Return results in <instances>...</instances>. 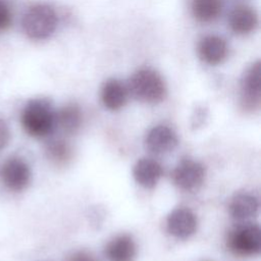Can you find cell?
<instances>
[{"mask_svg":"<svg viewBox=\"0 0 261 261\" xmlns=\"http://www.w3.org/2000/svg\"><path fill=\"white\" fill-rule=\"evenodd\" d=\"M162 173V166L156 160L147 157L139 159L133 169L136 181L146 189H153L161 178Z\"/></svg>","mask_w":261,"mask_h":261,"instance_id":"7c38bea8","label":"cell"},{"mask_svg":"<svg viewBox=\"0 0 261 261\" xmlns=\"http://www.w3.org/2000/svg\"><path fill=\"white\" fill-rule=\"evenodd\" d=\"M9 137L10 132L7 123L3 119H0V151L3 150L8 144Z\"/></svg>","mask_w":261,"mask_h":261,"instance_id":"44dd1931","label":"cell"},{"mask_svg":"<svg viewBox=\"0 0 261 261\" xmlns=\"http://www.w3.org/2000/svg\"><path fill=\"white\" fill-rule=\"evenodd\" d=\"M260 62L256 61L244 72L241 80V105L244 110L253 111L260 105Z\"/></svg>","mask_w":261,"mask_h":261,"instance_id":"8992f818","label":"cell"},{"mask_svg":"<svg viewBox=\"0 0 261 261\" xmlns=\"http://www.w3.org/2000/svg\"><path fill=\"white\" fill-rule=\"evenodd\" d=\"M128 93L137 100L156 104L166 96V85L161 74L149 67L140 68L129 77L127 85Z\"/></svg>","mask_w":261,"mask_h":261,"instance_id":"7a4b0ae2","label":"cell"},{"mask_svg":"<svg viewBox=\"0 0 261 261\" xmlns=\"http://www.w3.org/2000/svg\"><path fill=\"white\" fill-rule=\"evenodd\" d=\"M21 124L25 133L35 138H44L56 125V113L46 99L29 101L21 113Z\"/></svg>","mask_w":261,"mask_h":261,"instance_id":"6da1fadb","label":"cell"},{"mask_svg":"<svg viewBox=\"0 0 261 261\" xmlns=\"http://www.w3.org/2000/svg\"><path fill=\"white\" fill-rule=\"evenodd\" d=\"M66 261H98L96 257L88 251H77L72 253Z\"/></svg>","mask_w":261,"mask_h":261,"instance_id":"ffe728a7","label":"cell"},{"mask_svg":"<svg viewBox=\"0 0 261 261\" xmlns=\"http://www.w3.org/2000/svg\"><path fill=\"white\" fill-rule=\"evenodd\" d=\"M228 209L232 218L237 220H247L257 214L259 201L255 195L249 192H241L231 198Z\"/></svg>","mask_w":261,"mask_h":261,"instance_id":"9a60e30c","label":"cell"},{"mask_svg":"<svg viewBox=\"0 0 261 261\" xmlns=\"http://www.w3.org/2000/svg\"><path fill=\"white\" fill-rule=\"evenodd\" d=\"M228 250L236 256L248 257L260 253L261 230L258 224L245 223L233 228L227 237Z\"/></svg>","mask_w":261,"mask_h":261,"instance_id":"277c9868","label":"cell"},{"mask_svg":"<svg viewBox=\"0 0 261 261\" xmlns=\"http://www.w3.org/2000/svg\"><path fill=\"white\" fill-rule=\"evenodd\" d=\"M178 144L176 133L165 124L153 126L147 134L145 145L149 152L155 155H164L172 152Z\"/></svg>","mask_w":261,"mask_h":261,"instance_id":"ba28073f","label":"cell"},{"mask_svg":"<svg viewBox=\"0 0 261 261\" xmlns=\"http://www.w3.org/2000/svg\"><path fill=\"white\" fill-rule=\"evenodd\" d=\"M83 121V114L81 108L75 103H68L64 105L56 113V124H58L62 130L68 135L75 134Z\"/></svg>","mask_w":261,"mask_h":261,"instance_id":"2e32d148","label":"cell"},{"mask_svg":"<svg viewBox=\"0 0 261 261\" xmlns=\"http://www.w3.org/2000/svg\"><path fill=\"white\" fill-rule=\"evenodd\" d=\"M193 16L201 22H210L216 19L221 13V0H193Z\"/></svg>","mask_w":261,"mask_h":261,"instance_id":"e0dca14e","label":"cell"},{"mask_svg":"<svg viewBox=\"0 0 261 261\" xmlns=\"http://www.w3.org/2000/svg\"><path fill=\"white\" fill-rule=\"evenodd\" d=\"M230 30L237 35H248L252 33L258 24V15L256 11L246 5L234 7L228 16Z\"/></svg>","mask_w":261,"mask_h":261,"instance_id":"8fae6325","label":"cell"},{"mask_svg":"<svg viewBox=\"0 0 261 261\" xmlns=\"http://www.w3.org/2000/svg\"><path fill=\"white\" fill-rule=\"evenodd\" d=\"M197 51L202 61L209 65H217L227 57L228 46L222 37L207 35L200 40Z\"/></svg>","mask_w":261,"mask_h":261,"instance_id":"30bf717a","label":"cell"},{"mask_svg":"<svg viewBox=\"0 0 261 261\" xmlns=\"http://www.w3.org/2000/svg\"><path fill=\"white\" fill-rule=\"evenodd\" d=\"M197 225V216L187 207L175 208L166 218L167 231L177 239L190 238L196 232Z\"/></svg>","mask_w":261,"mask_h":261,"instance_id":"9c48e42d","label":"cell"},{"mask_svg":"<svg viewBox=\"0 0 261 261\" xmlns=\"http://www.w3.org/2000/svg\"><path fill=\"white\" fill-rule=\"evenodd\" d=\"M206 169L204 165L194 159H182L173 169L172 180L174 185L186 192L198 190L204 182Z\"/></svg>","mask_w":261,"mask_h":261,"instance_id":"5b68a950","label":"cell"},{"mask_svg":"<svg viewBox=\"0 0 261 261\" xmlns=\"http://www.w3.org/2000/svg\"><path fill=\"white\" fill-rule=\"evenodd\" d=\"M206 261H208V260H206Z\"/></svg>","mask_w":261,"mask_h":261,"instance_id":"7402d4cb","label":"cell"},{"mask_svg":"<svg viewBox=\"0 0 261 261\" xmlns=\"http://www.w3.org/2000/svg\"><path fill=\"white\" fill-rule=\"evenodd\" d=\"M57 14L48 4H36L30 7L22 18V29L25 35L34 40H44L56 30Z\"/></svg>","mask_w":261,"mask_h":261,"instance_id":"3957f363","label":"cell"},{"mask_svg":"<svg viewBox=\"0 0 261 261\" xmlns=\"http://www.w3.org/2000/svg\"><path fill=\"white\" fill-rule=\"evenodd\" d=\"M12 19L10 8L5 0H0V31L6 30Z\"/></svg>","mask_w":261,"mask_h":261,"instance_id":"d6986e66","label":"cell"},{"mask_svg":"<svg viewBox=\"0 0 261 261\" xmlns=\"http://www.w3.org/2000/svg\"><path fill=\"white\" fill-rule=\"evenodd\" d=\"M46 154L48 159L59 166L66 165L72 158V149L64 140L57 139L50 141L46 146Z\"/></svg>","mask_w":261,"mask_h":261,"instance_id":"ac0fdd59","label":"cell"},{"mask_svg":"<svg viewBox=\"0 0 261 261\" xmlns=\"http://www.w3.org/2000/svg\"><path fill=\"white\" fill-rule=\"evenodd\" d=\"M105 254L109 261H134L137 247L129 234H118L107 244Z\"/></svg>","mask_w":261,"mask_h":261,"instance_id":"5bb4252c","label":"cell"},{"mask_svg":"<svg viewBox=\"0 0 261 261\" xmlns=\"http://www.w3.org/2000/svg\"><path fill=\"white\" fill-rule=\"evenodd\" d=\"M128 89L121 81L116 79L107 80L101 89V100L109 110H118L123 107L128 98Z\"/></svg>","mask_w":261,"mask_h":261,"instance_id":"4fadbf2b","label":"cell"},{"mask_svg":"<svg viewBox=\"0 0 261 261\" xmlns=\"http://www.w3.org/2000/svg\"><path fill=\"white\" fill-rule=\"evenodd\" d=\"M0 175L3 184L14 192L24 190L29 186L32 177L31 168L28 163L17 157L9 158L3 163Z\"/></svg>","mask_w":261,"mask_h":261,"instance_id":"52a82bcc","label":"cell"}]
</instances>
